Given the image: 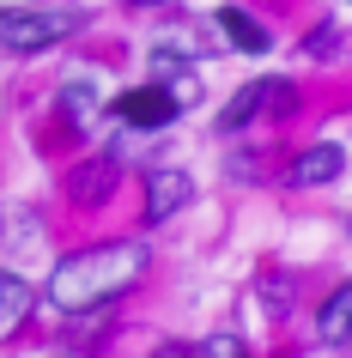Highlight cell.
I'll use <instances>...</instances> for the list:
<instances>
[{"label": "cell", "mask_w": 352, "mask_h": 358, "mask_svg": "<svg viewBox=\"0 0 352 358\" xmlns=\"http://www.w3.org/2000/svg\"><path fill=\"white\" fill-rule=\"evenodd\" d=\"M140 273H146V243H97L67 255L49 273V298H55V310H104Z\"/></svg>", "instance_id": "6da1fadb"}, {"label": "cell", "mask_w": 352, "mask_h": 358, "mask_svg": "<svg viewBox=\"0 0 352 358\" xmlns=\"http://www.w3.org/2000/svg\"><path fill=\"white\" fill-rule=\"evenodd\" d=\"M110 110H115V122H128V128L158 134V128H170V122H176V97H170L164 79H152V85H134V92H122Z\"/></svg>", "instance_id": "3957f363"}, {"label": "cell", "mask_w": 352, "mask_h": 358, "mask_svg": "<svg viewBox=\"0 0 352 358\" xmlns=\"http://www.w3.org/2000/svg\"><path fill=\"white\" fill-rule=\"evenodd\" d=\"M316 334H322V346H352V280L340 285L328 303H322V316H316Z\"/></svg>", "instance_id": "ba28073f"}, {"label": "cell", "mask_w": 352, "mask_h": 358, "mask_svg": "<svg viewBox=\"0 0 352 358\" xmlns=\"http://www.w3.org/2000/svg\"><path fill=\"white\" fill-rule=\"evenodd\" d=\"M128 6H164V0H128Z\"/></svg>", "instance_id": "5bb4252c"}, {"label": "cell", "mask_w": 352, "mask_h": 358, "mask_svg": "<svg viewBox=\"0 0 352 358\" xmlns=\"http://www.w3.org/2000/svg\"><path fill=\"white\" fill-rule=\"evenodd\" d=\"M73 13H55V6H24V13H0V43L19 49V55H37L49 43H61L73 31Z\"/></svg>", "instance_id": "7a4b0ae2"}, {"label": "cell", "mask_w": 352, "mask_h": 358, "mask_svg": "<svg viewBox=\"0 0 352 358\" xmlns=\"http://www.w3.org/2000/svg\"><path fill=\"white\" fill-rule=\"evenodd\" d=\"M115 189V164L110 158H92V164H79L73 176H67V194H73L79 207H104Z\"/></svg>", "instance_id": "8992f818"}, {"label": "cell", "mask_w": 352, "mask_h": 358, "mask_svg": "<svg viewBox=\"0 0 352 358\" xmlns=\"http://www.w3.org/2000/svg\"><path fill=\"white\" fill-rule=\"evenodd\" d=\"M183 358H249V346H243L237 334H206L201 346H188Z\"/></svg>", "instance_id": "7c38bea8"}, {"label": "cell", "mask_w": 352, "mask_h": 358, "mask_svg": "<svg viewBox=\"0 0 352 358\" xmlns=\"http://www.w3.org/2000/svg\"><path fill=\"white\" fill-rule=\"evenodd\" d=\"M61 110L73 115L79 128H92V122H97V110H104V97H97V85H92V79H73V85L61 92Z\"/></svg>", "instance_id": "8fae6325"}, {"label": "cell", "mask_w": 352, "mask_h": 358, "mask_svg": "<svg viewBox=\"0 0 352 358\" xmlns=\"http://www.w3.org/2000/svg\"><path fill=\"white\" fill-rule=\"evenodd\" d=\"M31 316V285L19 273H0V328H19Z\"/></svg>", "instance_id": "30bf717a"}, {"label": "cell", "mask_w": 352, "mask_h": 358, "mask_svg": "<svg viewBox=\"0 0 352 358\" xmlns=\"http://www.w3.org/2000/svg\"><path fill=\"white\" fill-rule=\"evenodd\" d=\"M346 170V152L340 146H310V152H297V164H292V182H304V189H322V182H334Z\"/></svg>", "instance_id": "52a82bcc"}, {"label": "cell", "mask_w": 352, "mask_h": 358, "mask_svg": "<svg viewBox=\"0 0 352 358\" xmlns=\"http://www.w3.org/2000/svg\"><path fill=\"white\" fill-rule=\"evenodd\" d=\"M219 24H225V43L243 49V55H261V49H267V31H261L243 6H219Z\"/></svg>", "instance_id": "9c48e42d"}, {"label": "cell", "mask_w": 352, "mask_h": 358, "mask_svg": "<svg viewBox=\"0 0 352 358\" xmlns=\"http://www.w3.org/2000/svg\"><path fill=\"white\" fill-rule=\"evenodd\" d=\"M170 73H188V55L158 43V49H152V79H170Z\"/></svg>", "instance_id": "4fadbf2b"}, {"label": "cell", "mask_w": 352, "mask_h": 358, "mask_svg": "<svg viewBox=\"0 0 352 358\" xmlns=\"http://www.w3.org/2000/svg\"><path fill=\"white\" fill-rule=\"evenodd\" d=\"M188 194H195V182H188V170L164 164L146 176V219L158 225V219H176V213L188 207Z\"/></svg>", "instance_id": "277c9868"}, {"label": "cell", "mask_w": 352, "mask_h": 358, "mask_svg": "<svg viewBox=\"0 0 352 358\" xmlns=\"http://www.w3.org/2000/svg\"><path fill=\"white\" fill-rule=\"evenodd\" d=\"M261 103H279V110H286V103H292V85H279V79H261V85H243V92L231 97V103H225L219 128H249V122L261 115Z\"/></svg>", "instance_id": "5b68a950"}]
</instances>
